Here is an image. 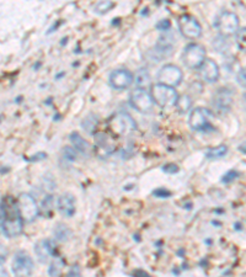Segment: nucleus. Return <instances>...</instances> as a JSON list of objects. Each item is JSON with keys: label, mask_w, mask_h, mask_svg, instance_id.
I'll return each mask as SVG.
<instances>
[{"label": "nucleus", "mask_w": 246, "mask_h": 277, "mask_svg": "<svg viewBox=\"0 0 246 277\" xmlns=\"http://www.w3.org/2000/svg\"><path fill=\"white\" fill-rule=\"evenodd\" d=\"M3 213L2 226L4 234L8 238H15L23 232L24 221L18 212L16 200L11 196H6L2 200L0 205Z\"/></svg>", "instance_id": "obj_1"}, {"label": "nucleus", "mask_w": 246, "mask_h": 277, "mask_svg": "<svg viewBox=\"0 0 246 277\" xmlns=\"http://www.w3.org/2000/svg\"><path fill=\"white\" fill-rule=\"evenodd\" d=\"M70 142H72V144L75 149H78L83 153H86L90 149V146H89L88 142H86L78 132H73V133L70 134Z\"/></svg>", "instance_id": "obj_18"}, {"label": "nucleus", "mask_w": 246, "mask_h": 277, "mask_svg": "<svg viewBox=\"0 0 246 277\" xmlns=\"http://www.w3.org/2000/svg\"><path fill=\"white\" fill-rule=\"evenodd\" d=\"M54 235H55V238H57L58 240H60V242H66V240L70 238L72 232H70V229L67 226L59 223V224H57V227H55Z\"/></svg>", "instance_id": "obj_20"}, {"label": "nucleus", "mask_w": 246, "mask_h": 277, "mask_svg": "<svg viewBox=\"0 0 246 277\" xmlns=\"http://www.w3.org/2000/svg\"><path fill=\"white\" fill-rule=\"evenodd\" d=\"M110 128L116 134L126 135L134 131L135 122L127 112H118L110 120Z\"/></svg>", "instance_id": "obj_7"}, {"label": "nucleus", "mask_w": 246, "mask_h": 277, "mask_svg": "<svg viewBox=\"0 0 246 277\" xmlns=\"http://www.w3.org/2000/svg\"><path fill=\"white\" fill-rule=\"evenodd\" d=\"M133 83V74L127 69H116L110 74V84L117 90H123Z\"/></svg>", "instance_id": "obj_12"}, {"label": "nucleus", "mask_w": 246, "mask_h": 277, "mask_svg": "<svg viewBox=\"0 0 246 277\" xmlns=\"http://www.w3.org/2000/svg\"><path fill=\"white\" fill-rule=\"evenodd\" d=\"M12 271L15 277H30L33 271V261L27 252L18 251L12 260Z\"/></svg>", "instance_id": "obj_9"}, {"label": "nucleus", "mask_w": 246, "mask_h": 277, "mask_svg": "<svg viewBox=\"0 0 246 277\" xmlns=\"http://www.w3.org/2000/svg\"><path fill=\"white\" fill-rule=\"evenodd\" d=\"M58 209L66 217H72L75 213V199L70 193H63L58 199Z\"/></svg>", "instance_id": "obj_16"}, {"label": "nucleus", "mask_w": 246, "mask_h": 277, "mask_svg": "<svg viewBox=\"0 0 246 277\" xmlns=\"http://www.w3.org/2000/svg\"><path fill=\"white\" fill-rule=\"evenodd\" d=\"M182 79H183L182 70H181L177 66H175V64H165V66L161 67V69H160L158 73L159 84L171 86V88L180 85Z\"/></svg>", "instance_id": "obj_6"}, {"label": "nucleus", "mask_w": 246, "mask_h": 277, "mask_svg": "<svg viewBox=\"0 0 246 277\" xmlns=\"http://www.w3.org/2000/svg\"><path fill=\"white\" fill-rule=\"evenodd\" d=\"M112 8H113L112 2H98L97 4L95 5L94 9L97 14H106V12L110 11Z\"/></svg>", "instance_id": "obj_23"}, {"label": "nucleus", "mask_w": 246, "mask_h": 277, "mask_svg": "<svg viewBox=\"0 0 246 277\" xmlns=\"http://www.w3.org/2000/svg\"><path fill=\"white\" fill-rule=\"evenodd\" d=\"M158 27H162V31H166V30L169 29V27H170V23H169V21L164 20V24L160 23V24L158 25Z\"/></svg>", "instance_id": "obj_33"}, {"label": "nucleus", "mask_w": 246, "mask_h": 277, "mask_svg": "<svg viewBox=\"0 0 246 277\" xmlns=\"http://www.w3.org/2000/svg\"><path fill=\"white\" fill-rule=\"evenodd\" d=\"M18 212L21 218L25 222H32L39 214V208L37 206L36 200L29 193H21L16 200Z\"/></svg>", "instance_id": "obj_4"}, {"label": "nucleus", "mask_w": 246, "mask_h": 277, "mask_svg": "<svg viewBox=\"0 0 246 277\" xmlns=\"http://www.w3.org/2000/svg\"><path fill=\"white\" fill-rule=\"evenodd\" d=\"M35 252L41 263H46L49 256L54 255V244L52 240L43 239L39 240L35 245Z\"/></svg>", "instance_id": "obj_15"}, {"label": "nucleus", "mask_w": 246, "mask_h": 277, "mask_svg": "<svg viewBox=\"0 0 246 277\" xmlns=\"http://www.w3.org/2000/svg\"><path fill=\"white\" fill-rule=\"evenodd\" d=\"M67 277H81V275H80L78 269H73L69 273H68Z\"/></svg>", "instance_id": "obj_31"}, {"label": "nucleus", "mask_w": 246, "mask_h": 277, "mask_svg": "<svg viewBox=\"0 0 246 277\" xmlns=\"http://www.w3.org/2000/svg\"><path fill=\"white\" fill-rule=\"evenodd\" d=\"M6 255H8V250L5 249V246L0 244V264H4Z\"/></svg>", "instance_id": "obj_29"}, {"label": "nucleus", "mask_w": 246, "mask_h": 277, "mask_svg": "<svg viewBox=\"0 0 246 277\" xmlns=\"http://www.w3.org/2000/svg\"><path fill=\"white\" fill-rule=\"evenodd\" d=\"M181 60L190 69H198L206 61V48L199 43H190L184 47Z\"/></svg>", "instance_id": "obj_3"}, {"label": "nucleus", "mask_w": 246, "mask_h": 277, "mask_svg": "<svg viewBox=\"0 0 246 277\" xmlns=\"http://www.w3.org/2000/svg\"><path fill=\"white\" fill-rule=\"evenodd\" d=\"M238 83L241 86H246V68H242L240 69V72L238 73Z\"/></svg>", "instance_id": "obj_28"}, {"label": "nucleus", "mask_w": 246, "mask_h": 277, "mask_svg": "<svg viewBox=\"0 0 246 277\" xmlns=\"http://www.w3.org/2000/svg\"><path fill=\"white\" fill-rule=\"evenodd\" d=\"M162 170H164L165 172H177L178 171V168H177L176 165L169 164V165H165L164 168H162Z\"/></svg>", "instance_id": "obj_30"}, {"label": "nucleus", "mask_w": 246, "mask_h": 277, "mask_svg": "<svg viewBox=\"0 0 246 277\" xmlns=\"http://www.w3.org/2000/svg\"><path fill=\"white\" fill-rule=\"evenodd\" d=\"M63 155H64V158L70 160V162H74V160L76 159V152L70 147L63 148Z\"/></svg>", "instance_id": "obj_25"}, {"label": "nucleus", "mask_w": 246, "mask_h": 277, "mask_svg": "<svg viewBox=\"0 0 246 277\" xmlns=\"http://www.w3.org/2000/svg\"><path fill=\"white\" fill-rule=\"evenodd\" d=\"M0 228H3V226H2V221H0Z\"/></svg>", "instance_id": "obj_34"}, {"label": "nucleus", "mask_w": 246, "mask_h": 277, "mask_svg": "<svg viewBox=\"0 0 246 277\" xmlns=\"http://www.w3.org/2000/svg\"><path fill=\"white\" fill-rule=\"evenodd\" d=\"M232 92L228 90V89H219L214 94L212 103H213L214 110L221 115V113H225L229 111L230 106H232Z\"/></svg>", "instance_id": "obj_13"}, {"label": "nucleus", "mask_w": 246, "mask_h": 277, "mask_svg": "<svg viewBox=\"0 0 246 277\" xmlns=\"http://www.w3.org/2000/svg\"><path fill=\"white\" fill-rule=\"evenodd\" d=\"M178 27L181 33L190 39H196L202 35V26L196 17L191 15H182L178 18Z\"/></svg>", "instance_id": "obj_10"}, {"label": "nucleus", "mask_w": 246, "mask_h": 277, "mask_svg": "<svg viewBox=\"0 0 246 277\" xmlns=\"http://www.w3.org/2000/svg\"><path fill=\"white\" fill-rule=\"evenodd\" d=\"M227 152H228L227 146H218L215 148H211L206 155H207L208 159H219L221 156L225 155Z\"/></svg>", "instance_id": "obj_22"}, {"label": "nucleus", "mask_w": 246, "mask_h": 277, "mask_svg": "<svg viewBox=\"0 0 246 277\" xmlns=\"http://www.w3.org/2000/svg\"><path fill=\"white\" fill-rule=\"evenodd\" d=\"M191 106H192V100H191V97L189 95H182V96L178 97L177 103H176V107L178 110V112L180 113H186L189 112Z\"/></svg>", "instance_id": "obj_19"}, {"label": "nucleus", "mask_w": 246, "mask_h": 277, "mask_svg": "<svg viewBox=\"0 0 246 277\" xmlns=\"http://www.w3.org/2000/svg\"><path fill=\"white\" fill-rule=\"evenodd\" d=\"M129 100H131V105L134 107L138 112L140 113H150L153 110L154 101L152 97L150 91L147 89H134L133 91L129 95Z\"/></svg>", "instance_id": "obj_5"}, {"label": "nucleus", "mask_w": 246, "mask_h": 277, "mask_svg": "<svg viewBox=\"0 0 246 277\" xmlns=\"http://www.w3.org/2000/svg\"><path fill=\"white\" fill-rule=\"evenodd\" d=\"M239 175H240L239 171L230 170V171H228L225 175H224L223 179H221V181H223V183H225V184L230 183V181H234L236 177H239Z\"/></svg>", "instance_id": "obj_26"}, {"label": "nucleus", "mask_w": 246, "mask_h": 277, "mask_svg": "<svg viewBox=\"0 0 246 277\" xmlns=\"http://www.w3.org/2000/svg\"><path fill=\"white\" fill-rule=\"evenodd\" d=\"M153 195L159 197V199H166V197L171 196V192L169 190H166V189H158V190L154 191Z\"/></svg>", "instance_id": "obj_27"}, {"label": "nucleus", "mask_w": 246, "mask_h": 277, "mask_svg": "<svg viewBox=\"0 0 246 277\" xmlns=\"http://www.w3.org/2000/svg\"><path fill=\"white\" fill-rule=\"evenodd\" d=\"M0 277H9L8 272H6L4 264H0Z\"/></svg>", "instance_id": "obj_32"}, {"label": "nucleus", "mask_w": 246, "mask_h": 277, "mask_svg": "<svg viewBox=\"0 0 246 277\" xmlns=\"http://www.w3.org/2000/svg\"><path fill=\"white\" fill-rule=\"evenodd\" d=\"M198 69L199 75H201V78L204 80L206 83H215L219 79V67H218L217 62L213 60L206 58V61L203 62V64Z\"/></svg>", "instance_id": "obj_14"}, {"label": "nucleus", "mask_w": 246, "mask_h": 277, "mask_svg": "<svg viewBox=\"0 0 246 277\" xmlns=\"http://www.w3.org/2000/svg\"><path fill=\"white\" fill-rule=\"evenodd\" d=\"M213 118V112L204 107H197L190 115V127L195 131H206L211 128V120Z\"/></svg>", "instance_id": "obj_8"}, {"label": "nucleus", "mask_w": 246, "mask_h": 277, "mask_svg": "<svg viewBox=\"0 0 246 277\" xmlns=\"http://www.w3.org/2000/svg\"><path fill=\"white\" fill-rule=\"evenodd\" d=\"M217 26L219 32L224 36H230L233 33H236L239 30L238 15L234 14L232 11L221 12L220 16L218 17Z\"/></svg>", "instance_id": "obj_11"}, {"label": "nucleus", "mask_w": 246, "mask_h": 277, "mask_svg": "<svg viewBox=\"0 0 246 277\" xmlns=\"http://www.w3.org/2000/svg\"><path fill=\"white\" fill-rule=\"evenodd\" d=\"M236 43H238L239 48L246 51V27L238 30V32H236Z\"/></svg>", "instance_id": "obj_24"}, {"label": "nucleus", "mask_w": 246, "mask_h": 277, "mask_svg": "<svg viewBox=\"0 0 246 277\" xmlns=\"http://www.w3.org/2000/svg\"><path fill=\"white\" fill-rule=\"evenodd\" d=\"M133 82L134 84L137 85V88L139 89H147L150 85V75L149 73H148L147 69H139L137 73L133 75Z\"/></svg>", "instance_id": "obj_17"}, {"label": "nucleus", "mask_w": 246, "mask_h": 277, "mask_svg": "<svg viewBox=\"0 0 246 277\" xmlns=\"http://www.w3.org/2000/svg\"><path fill=\"white\" fill-rule=\"evenodd\" d=\"M150 94H152L154 104H156L161 109H170L172 106H176L178 97H180L175 88L159 84V83L150 86Z\"/></svg>", "instance_id": "obj_2"}, {"label": "nucleus", "mask_w": 246, "mask_h": 277, "mask_svg": "<svg viewBox=\"0 0 246 277\" xmlns=\"http://www.w3.org/2000/svg\"><path fill=\"white\" fill-rule=\"evenodd\" d=\"M64 267V260L60 258H55L49 267V275L52 277H59Z\"/></svg>", "instance_id": "obj_21"}]
</instances>
